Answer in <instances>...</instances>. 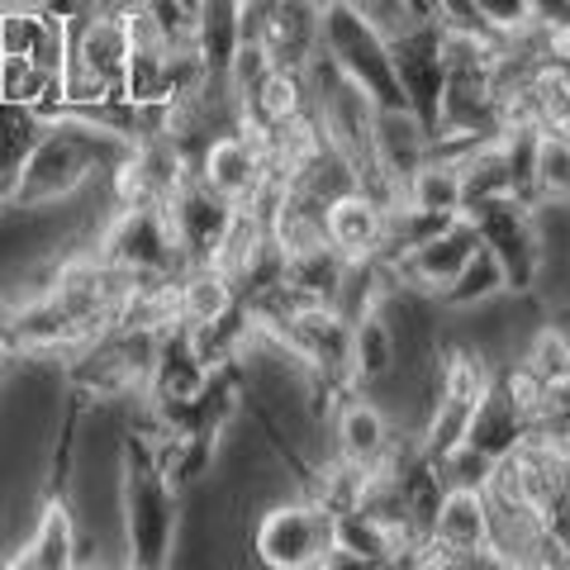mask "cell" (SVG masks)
<instances>
[{"label":"cell","instance_id":"6da1fadb","mask_svg":"<svg viewBox=\"0 0 570 570\" xmlns=\"http://www.w3.org/2000/svg\"><path fill=\"white\" fill-rule=\"evenodd\" d=\"M134 153V138L119 124L100 119V115H77V110H58L43 119V134L33 138L29 157L20 171L10 176L6 205L14 209H58L71 205L77 195L124 163Z\"/></svg>","mask_w":570,"mask_h":570},{"label":"cell","instance_id":"7a4b0ae2","mask_svg":"<svg viewBox=\"0 0 570 570\" xmlns=\"http://www.w3.org/2000/svg\"><path fill=\"white\" fill-rule=\"evenodd\" d=\"M115 513H119V542L124 561L138 570H163L181 551V513L186 494L163 475L153 456L148 423H129L119 433L115 456Z\"/></svg>","mask_w":570,"mask_h":570},{"label":"cell","instance_id":"3957f363","mask_svg":"<svg viewBox=\"0 0 570 570\" xmlns=\"http://www.w3.org/2000/svg\"><path fill=\"white\" fill-rule=\"evenodd\" d=\"M318 48L328 52L333 67L343 71L376 110H409L385 29L371 20L356 0H328L324 6V14H318Z\"/></svg>","mask_w":570,"mask_h":570},{"label":"cell","instance_id":"277c9868","mask_svg":"<svg viewBox=\"0 0 570 570\" xmlns=\"http://www.w3.org/2000/svg\"><path fill=\"white\" fill-rule=\"evenodd\" d=\"M91 253L110 266V272L129 276L138 285L153 281H176L186 272V257L171 238L167 209L163 205H115L96 228Z\"/></svg>","mask_w":570,"mask_h":570},{"label":"cell","instance_id":"5b68a950","mask_svg":"<svg viewBox=\"0 0 570 570\" xmlns=\"http://www.w3.org/2000/svg\"><path fill=\"white\" fill-rule=\"evenodd\" d=\"M337 513L314 494H281L253 523V557L266 570H328Z\"/></svg>","mask_w":570,"mask_h":570},{"label":"cell","instance_id":"8992f818","mask_svg":"<svg viewBox=\"0 0 570 570\" xmlns=\"http://www.w3.org/2000/svg\"><path fill=\"white\" fill-rule=\"evenodd\" d=\"M466 219L475 224L480 247H490V257L499 262L509 295H538L547 253H542V234H538V219H532V205L504 195V200L471 205Z\"/></svg>","mask_w":570,"mask_h":570},{"label":"cell","instance_id":"52a82bcc","mask_svg":"<svg viewBox=\"0 0 570 570\" xmlns=\"http://www.w3.org/2000/svg\"><path fill=\"white\" fill-rule=\"evenodd\" d=\"M419 566H499L490 551V499L475 485H448L428 523Z\"/></svg>","mask_w":570,"mask_h":570},{"label":"cell","instance_id":"ba28073f","mask_svg":"<svg viewBox=\"0 0 570 570\" xmlns=\"http://www.w3.org/2000/svg\"><path fill=\"white\" fill-rule=\"evenodd\" d=\"M266 176H272V167H266L262 138L253 129H243V124L219 129L214 138L200 142V153H195V181L209 186L214 195H224V200L238 205V209L257 200Z\"/></svg>","mask_w":570,"mask_h":570},{"label":"cell","instance_id":"9c48e42d","mask_svg":"<svg viewBox=\"0 0 570 570\" xmlns=\"http://www.w3.org/2000/svg\"><path fill=\"white\" fill-rule=\"evenodd\" d=\"M328 428H333V456L347 461V466H356V471L385 466L390 452L400 448L395 423H390V414L381 409V400L366 395L362 385H352L347 395L337 400Z\"/></svg>","mask_w":570,"mask_h":570},{"label":"cell","instance_id":"30bf717a","mask_svg":"<svg viewBox=\"0 0 570 570\" xmlns=\"http://www.w3.org/2000/svg\"><path fill=\"white\" fill-rule=\"evenodd\" d=\"M163 209H167L171 238H176V247H181L186 266L214 262V253L224 247L228 228H234V219H238V205H228L224 195H214L209 186L195 181V176L171 195Z\"/></svg>","mask_w":570,"mask_h":570},{"label":"cell","instance_id":"8fae6325","mask_svg":"<svg viewBox=\"0 0 570 570\" xmlns=\"http://www.w3.org/2000/svg\"><path fill=\"white\" fill-rule=\"evenodd\" d=\"M77 542H81V523L77 509H71V494L48 490L39 499L29 519V532L10 547L6 566L14 570H71L77 566Z\"/></svg>","mask_w":570,"mask_h":570},{"label":"cell","instance_id":"7c38bea8","mask_svg":"<svg viewBox=\"0 0 570 570\" xmlns=\"http://www.w3.org/2000/svg\"><path fill=\"white\" fill-rule=\"evenodd\" d=\"M480 247V234H475V224L466 219V214H456V219H448L438 228L433 238H423L419 247H409V253L400 262H390L395 266V276L400 285H409V291H423V295H433L448 285L461 266H466V257Z\"/></svg>","mask_w":570,"mask_h":570},{"label":"cell","instance_id":"4fadbf2b","mask_svg":"<svg viewBox=\"0 0 570 570\" xmlns=\"http://www.w3.org/2000/svg\"><path fill=\"white\" fill-rule=\"evenodd\" d=\"M71 67H81L86 77L105 81L119 96V77L129 62V33H124V0L119 6H91L71 20Z\"/></svg>","mask_w":570,"mask_h":570},{"label":"cell","instance_id":"5bb4252c","mask_svg":"<svg viewBox=\"0 0 570 570\" xmlns=\"http://www.w3.org/2000/svg\"><path fill=\"white\" fill-rule=\"evenodd\" d=\"M385 209L390 200L376 195L371 186H352L343 195H333L324 205V238L337 257H381V243H385Z\"/></svg>","mask_w":570,"mask_h":570},{"label":"cell","instance_id":"9a60e30c","mask_svg":"<svg viewBox=\"0 0 570 570\" xmlns=\"http://www.w3.org/2000/svg\"><path fill=\"white\" fill-rule=\"evenodd\" d=\"M190 48L205 81H228V67L243 48V0H200Z\"/></svg>","mask_w":570,"mask_h":570},{"label":"cell","instance_id":"2e32d148","mask_svg":"<svg viewBox=\"0 0 570 570\" xmlns=\"http://www.w3.org/2000/svg\"><path fill=\"white\" fill-rule=\"evenodd\" d=\"M400 200L419 205V209H433V214H461V205H466V190H461V153L433 148L414 171L404 176Z\"/></svg>","mask_w":570,"mask_h":570},{"label":"cell","instance_id":"e0dca14e","mask_svg":"<svg viewBox=\"0 0 570 570\" xmlns=\"http://www.w3.org/2000/svg\"><path fill=\"white\" fill-rule=\"evenodd\" d=\"M238 305V285L228 281L214 262L200 266H186L176 276V309H181V324L186 328H205V324H219V318Z\"/></svg>","mask_w":570,"mask_h":570},{"label":"cell","instance_id":"ac0fdd59","mask_svg":"<svg viewBox=\"0 0 570 570\" xmlns=\"http://www.w3.org/2000/svg\"><path fill=\"white\" fill-rule=\"evenodd\" d=\"M343 266H347V257H337L328 243L305 247V253H291L281 262V291L291 295L295 305H333Z\"/></svg>","mask_w":570,"mask_h":570},{"label":"cell","instance_id":"d6986e66","mask_svg":"<svg viewBox=\"0 0 570 570\" xmlns=\"http://www.w3.org/2000/svg\"><path fill=\"white\" fill-rule=\"evenodd\" d=\"M532 205H570V124H538L532 134Z\"/></svg>","mask_w":570,"mask_h":570},{"label":"cell","instance_id":"ffe728a7","mask_svg":"<svg viewBox=\"0 0 570 570\" xmlns=\"http://www.w3.org/2000/svg\"><path fill=\"white\" fill-rule=\"evenodd\" d=\"M400 362V347H395V333L381 314H366L352 324V347H347V376L352 385H376L381 376H390Z\"/></svg>","mask_w":570,"mask_h":570},{"label":"cell","instance_id":"44dd1931","mask_svg":"<svg viewBox=\"0 0 570 570\" xmlns=\"http://www.w3.org/2000/svg\"><path fill=\"white\" fill-rule=\"evenodd\" d=\"M499 295H509L504 272H499V262L490 257V247H475V253L466 257V266L438 291V309L466 314V309L490 305V299H499Z\"/></svg>","mask_w":570,"mask_h":570},{"label":"cell","instance_id":"7402d4cb","mask_svg":"<svg viewBox=\"0 0 570 570\" xmlns=\"http://www.w3.org/2000/svg\"><path fill=\"white\" fill-rule=\"evenodd\" d=\"M519 366H523L538 385L570 381V324H566V318L547 314L542 324L523 337V347H519Z\"/></svg>","mask_w":570,"mask_h":570},{"label":"cell","instance_id":"603a6c76","mask_svg":"<svg viewBox=\"0 0 570 570\" xmlns=\"http://www.w3.org/2000/svg\"><path fill=\"white\" fill-rule=\"evenodd\" d=\"M0 100L58 115V77H48L33 58H0Z\"/></svg>","mask_w":570,"mask_h":570},{"label":"cell","instance_id":"cb8c5ba5","mask_svg":"<svg viewBox=\"0 0 570 570\" xmlns=\"http://www.w3.org/2000/svg\"><path fill=\"white\" fill-rule=\"evenodd\" d=\"M48 24L43 6H6L0 0V58H29Z\"/></svg>","mask_w":570,"mask_h":570},{"label":"cell","instance_id":"d4e9b609","mask_svg":"<svg viewBox=\"0 0 570 570\" xmlns=\"http://www.w3.org/2000/svg\"><path fill=\"white\" fill-rule=\"evenodd\" d=\"M480 20L490 24V33L499 43L504 39H523V33L538 29V10H532V0H475Z\"/></svg>","mask_w":570,"mask_h":570},{"label":"cell","instance_id":"484cf974","mask_svg":"<svg viewBox=\"0 0 570 570\" xmlns=\"http://www.w3.org/2000/svg\"><path fill=\"white\" fill-rule=\"evenodd\" d=\"M433 20L452 33V39H490L499 43L490 24L480 20V10H475V0H433Z\"/></svg>","mask_w":570,"mask_h":570},{"label":"cell","instance_id":"4316f807","mask_svg":"<svg viewBox=\"0 0 570 570\" xmlns=\"http://www.w3.org/2000/svg\"><path fill=\"white\" fill-rule=\"evenodd\" d=\"M6 6H43V0H6Z\"/></svg>","mask_w":570,"mask_h":570},{"label":"cell","instance_id":"83f0119b","mask_svg":"<svg viewBox=\"0 0 570 570\" xmlns=\"http://www.w3.org/2000/svg\"><path fill=\"white\" fill-rule=\"evenodd\" d=\"M566 124H570V105H566Z\"/></svg>","mask_w":570,"mask_h":570},{"label":"cell","instance_id":"f1b7e54d","mask_svg":"<svg viewBox=\"0 0 570 570\" xmlns=\"http://www.w3.org/2000/svg\"><path fill=\"white\" fill-rule=\"evenodd\" d=\"M566 10H570V0H566Z\"/></svg>","mask_w":570,"mask_h":570}]
</instances>
